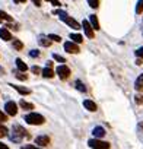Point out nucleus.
I'll use <instances>...</instances> for the list:
<instances>
[{"mask_svg": "<svg viewBox=\"0 0 143 149\" xmlns=\"http://www.w3.org/2000/svg\"><path fill=\"white\" fill-rule=\"evenodd\" d=\"M24 137H29V133L19 124H13L12 127V134H10V140L15 143H21Z\"/></svg>", "mask_w": 143, "mask_h": 149, "instance_id": "nucleus-1", "label": "nucleus"}, {"mask_svg": "<svg viewBox=\"0 0 143 149\" xmlns=\"http://www.w3.org/2000/svg\"><path fill=\"white\" fill-rule=\"evenodd\" d=\"M25 121H26L28 124H32V126H41V124H44L45 118H44L41 114L29 113V114H26V116H25Z\"/></svg>", "mask_w": 143, "mask_h": 149, "instance_id": "nucleus-2", "label": "nucleus"}, {"mask_svg": "<svg viewBox=\"0 0 143 149\" xmlns=\"http://www.w3.org/2000/svg\"><path fill=\"white\" fill-rule=\"evenodd\" d=\"M56 13H57V15L60 16V19H61L63 22H66V24H67V25H69L70 28H75V29H81V25H79V24H78V22H76V21L73 19V18H70V16H69V15H67V13H66L64 10H60V12H56Z\"/></svg>", "mask_w": 143, "mask_h": 149, "instance_id": "nucleus-3", "label": "nucleus"}, {"mask_svg": "<svg viewBox=\"0 0 143 149\" xmlns=\"http://www.w3.org/2000/svg\"><path fill=\"white\" fill-rule=\"evenodd\" d=\"M88 145H89V148H95V149H108V148H110V143H108V142H102V140H99L98 137L91 139V140L88 142Z\"/></svg>", "mask_w": 143, "mask_h": 149, "instance_id": "nucleus-4", "label": "nucleus"}, {"mask_svg": "<svg viewBox=\"0 0 143 149\" xmlns=\"http://www.w3.org/2000/svg\"><path fill=\"white\" fill-rule=\"evenodd\" d=\"M57 74H58V78L61 81H66L69 76H70V69L66 66V64H60L57 67Z\"/></svg>", "mask_w": 143, "mask_h": 149, "instance_id": "nucleus-5", "label": "nucleus"}, {"mask_svg": "<svg viewBox=\"0 0 143 149\" xmlns=\"http://www.w3.org/2000/svg\"><path fill=\"white\" fill-rule=\"evenodd\" d=\"M5 110H6V114L8 116H16L18 114V107L13 101H8L5 104Z\"/></svg>", "mask_w": 143, "mask_h": 149, "instance_id": "nucleus-6", "label": "nucleus"}, {"mask_svg": "<svg viewBox=\"0 0 143 149\" xmlns=\"http://www.w3.org/2000/svg\"><path fill=\"white\" fill-rule=\"evenodd\" d=\"M64 50L67 51V53H70V54H78L81 50H79V47H78V44L76 42H73V41H69V42H64Z\"/></svg>", "mask_w": 143, "mask_h": 149, "instance_id": "nucleus-7", "label": "nucleus"}, {"mask_svg": "<svg viewBox=\"0 0 143 149\" xmlns=\"http://www.w3.org/2000/svg\"><path fill=\"white\" fill-rule=\"evenodd\" d=\"M82 26H83V31H85L86 37H88V38H94V28H92L91 22H89V21H83Z\"/></svg>", "mask_w": 143, "mask_h": 149, "instance_id": "nucleus-8", "label": "nucleus"}, {"mask_svg": "<svg viewBox=\"0 0 143 149\" xmlns=\"http://www.w3.org/2000/svg\"><path fill=\"white\" fill-rule=\"evenodd\" d=\"M35 143L40 145V146H42V148H45V146L50 145V137L45 136V134H41V136H38V137L35 139Z\"/></svg>", "mask_w": 143, "mask_h": 149, "instance_id": "nucleus-9", "label": "nucleus"}, {"mask_svg": "<svg viewBox=\"0 0 143 149\" xmlns=\"http://www.w3.org/2000/svg\"><path fill=\"white\" fill-rule=\"evenodd\" d=\"M0 38L3 41H10L12 40V34L9 32L8 28H0Z\"/></svg>", "mask_w": 143, "mask_h": 149, "instance_id": "nucleus-10", "label": "nucleus"}, {"mask_svg": "<svg viewBox=\"0 0 143 149\" xmlns=\"http://www.w3.org/2000/svg\"><path fill=\"white\" fill-rule=\"evenodd\" d=\"M92 134H94L95 137H98V139H102V137L107 134V132H105V129H104V127H94Z\"/></svg>", "mask_w": 143, "mask_h": 149, "instance_id": "nucleus-11", "label": "nucleus"}, {"mask_svg": "<svg viewBox=\"0 0 143 149\" xmlns=\"http://www.w3.org/2000/svg\"><path fill=\"white\" fill-rule=\"evenodd\" d=\"M83 107L88 110V111H96V104L94 102V101H91V100H85L83 101Z\"/></svg>", "mask_w": 143, "mask_h": 149, "instance_id": "nucleus-12", "label": "nucleus"}, {"mask_svg": "<svg viewBox=\"0 0 143 149\" xmlns=\"http://www.w3.org/2000/svg\"><path fill=\"white\" fill-rule=\"evenodd\" d=\"M13 89H16L21 95H29L31 94V91L28 89V88H24V86H19V85H10Z\"/></svg>", "mask_w": 143, "mask_h": 149, "instance_id": "nucleus-13", "label": "nucleus"}, {"mask_svg": "<svg viewBox=\"0 0 143 149\" xmlns=\"http://www.w3.org/2000/svg\"><path fill=\"white\" fill-rule=\"evenodd\" d=\"M89 22H91V25H92V28H94L95 31L101 29V28H99V22H98V18H96L95 15H91V16H89Z\"/></svg>", "mask_w": 143, "mask_h": 149, "instance_id": "nucleus-14", "label": "nucleus"}, {"mask_svg": "<svg viewBox=\"0 0 143 149\" xmlns=\"http://www.w3.org/2000/svg\"><path fill=\"white\" fill-rule=\"evenodd\" d=\"M38 42H40L42 47H50V45H51V41H50V38H48V37H45V35H40V38H38Z\"/></svg>", "mask_w": 143, "mask_h": 149, "instance_id": "nucleus-15", "label": "nucleus"}, {"mask_svg": "<svg viewBox=\"0 0 143 149\" xmlns=\"http://www.w3.org/2000/svg\"><path fill=\"white\" fill-rule=\"evenodd\" d=\"M41 74H42V76L44 78H48V79H51V78H54V72H53V69L51 67H45L42 72H41Z\"/></svg>", "mask_w": 143, "mask_h": 149, "instance_id": "nucleus-16", "label": "nucleus"}, {"mask_svg": "<svg viewBox=\"0 0 143 149\" xmlns=\"http://www.w3.org/2000/svg\"><path fill=\"white\" fill-rule=\"evenodd\" d=\"M16 67H18L21 72H26V70H28L26 63H25L24 60H21V58H16Z\"/></svg>", "mask_w": 143, "mask_h": 149, "instance_id": "nucleus-17", "label": "nucleus"}, {"mask_svg": "<svg viewBox=\"0 0 143 149\" xmlns=\"http://www.w3.org/2000/svg\"><path fill=\"white\" fill-rule=\"evenodd\" d=\"M134 88L137 91H143V73L140 74V76L136 79V84H134Z\"/></svg>", "mask_w": 143, "mask_h": 149, "instance_id": "nucleus-18", "label": "nucleus"}, {"mask_svg": "<svg viewBox=\"0 0 143 149\" xmlns=\"http://www.w3.org/2000/svg\"><path fill=\"white\" fill-rule=\"evenodd\" d=\"M70 40L73 42H76V44H81L83 41V37L81 34H70Z\"/></svg>", "mask_w": 143, "mask_h": 149, "instance_id": "nucleus-19", "label": "nucleus"}, {"mask_svg": "<svg viewBox=\"0 0 143 149\" xmlns=\"http://www.w3.org/2000/svg\"><path fill=\"white\" fill-rule=\"evenodd\" d=\"M2 21H8V22H12L13 21V18L12 16H9L6 12H3V10H0V22Z\"/></svg>", "mask_w": 143, "mask_h": 149, "instance_id": "nucleus-20", "label": "nucleus"}, {"mask_svg": "<svg viewBox=\"0 0 143 149\" xmlns=\"http://www.w3.org/2000/svg\"><path fill=\"white\" fill-rule=\"evenodd\" d=\"M19 105H21L24 110H34V105H32V104H29V102H26L25 100H22V101L19 102Z\"/></svg>", "mask_w": 143, "mask_h": 149, "instance_id": "nucleus-21", "label": "nucleus"}, {"mask_svg": "<svg viewBox=\"0 0 143 149\" xmlns=\"http://www.w3.org/2000/svg\"><path fill=\"white\" fill-rule=\"evenodd\" d=\"M75 85H76V89H78V91H81V92H86V86L83 85V82L76 81V82H75Z\"/></svg>", "mask_w": 143, "mask_h": 149, "instance_id": "nucleus-22", "label": "nucleus"}, {"mask_svg": "<svg viewBox=\"0 0 143 149\" xmlns=\"http://www.w3.org/2000/svg\"><path fill=\"white\" fill-rule=\"evenodd\" d=\"M13 48H15V50H18V51H21V50L24 48L22 41H19V40H13Z\"/></svg>", "mask_w": 143, "mask_h": 149, "instance_id": "nucleus-23", "label": "nucleus"}, {"mask_svg": "<svg viewBox=\"0 0 143 149\" xmlns=\"http://www.w3.org/2000/svg\"><path fill=\"white\" fill-rule=\"evenodd\" d=\"M24 73H25V72H21V70H19V72H16V73H15V76H16L19 81H26V79H28V76H26V74H24Z\"/></svg>", "mask_w": 143, "mask_h": 149, "instance_id": "nucleus-24", "label": "nucleus"}, {"mask_svg": "<svg viewBox=\"0 0 143 149\" xmlns=\"http://www.w3.org/2000/svg\"><path fill=\"white\" fill-rule=\"evenodd\" d=\"M88 5H89L91 8L96 9V8L99 6V0H88Z\"/></svg>", "mask_w": 143, "mask_h": 149, "instance_id": "nucleus-25", "label": "nucleus"}, {"mask_svg": "<svg viewBox=\"0 0 143 149\" xmlns=\"http://www.w3.org/2000/svg\"><path fill=\"white\" fill-rule=\"evenodd\" d=\"M5 136H8V129L0 123V137H5Z\"/></svg>", "mask_w": 143, "mask_h": 149, "instance_id": "nucleus-26", "label": "nucleus"}, {"mask_svg": "<svg viewBox=\"0 0 143 149\" xmlns=\"http://www.w3.org/2000/svg\"><path fill=\"white\" fill-rule=\"evenodd\" d=\"M48 38L53 40V41H56V42H60V41H61V37H58V35H56V34H50Z\"/></svg>", "mask_w": 143, "mask_h": 149, "instance_id": "nucleus-27", "label": "nucleus"}, {"mask_svg": "<svg viewBox=\"0 0 143 149\" xmlns=\"http://www.w3.org/2000/svg\"><path fill=\"white\" fill-rule=\"evenodd\" d=\"M142 10H143V0H139L137 8H136V12H137V13H142Z\"/></svg>", "mask_w": 143, "mask_h": 149, "instance_id": "nucleus-28", "label": "nucleus"}, {"mask_svg": "<svg viewBox=\"0 0 143 149\" xmlns=\"http://www.w3.org/2000/svg\"><path fill=\"white\" fill-rule=\"evenodd\" d=\"M53 57H54V60H57V61H60V63H66V58L61 57V56H58V54H54Z\"/></svg>", "mask_w": 143, "mask_h": 149, "instance_id": "nucleus-29", "label": "nucleus"}, {"mask_svg": "<svg viewBox=\"0 0 143 149\" xmlns=\"http://www.w3.org/2000/svg\"><path fill=\"white\" fill-rule=\"evenodd\" d=\"M5 121H8V116L0 111V123H5Z\"/></svg>", "mask_w": 143, "mask_h": 149, "instance_id": "nucleus-30", "label": "nucleus"}, {"mask_svg": "<svg viewBox=\"0 0 143 149\" xmlns=\"http://www.w3.org/2000/svg\"><path fill=\"white\" fill-rule=\"evenodd\" d=\"M29 56H31V57H38V56H40V51H38V50H31V51H29Z\"/></svg>", "mask_w": 143, "mask_h": 149, "instance_id": "nucleus-31", "label": "nucleus"}, {"mask_svg": "<svg viewBox=\"0 0 143 149\" xmlns=\"http://www.w3.org/2000/svg\"><path fill=\"white\" fill-rule=\"evenodd\" d=\"M31 70H32V73H35V74H40V73L42 72V70H41V69H40L38 66H34V67H32Z\"/></svg>", "mask_w": 143, "mask_h": 149, "instance_id": "nucleus-32", "label": "nucleus"}, {"mask_svg": "<svg viewBox=\"0 0 143 149\" xmlns=\"http://www.w3.org/2000/svg\"><path fill=\"white\" fill-rule=\"evenodd\" d=\"M136 56L143 58V47H140V48H137V50H136Z\"/></svg>", "mask_w": 143, "mask_h": 149, "instance_id": "nucleus-33", "label": "nucleus"}, {"mask_svg": "<svg viewBox=\"0 0 143 149\" xmlns=\"http://www.w3.org/2000/svg\"><path fill=\"white\" fill-rule=\"evenodd\" d=\"M136 102L137 104H143V95H136Z\"/></svg>", "mask_w": 143, "mask_h": 149, "instance_id": "nucleus-34", "label": "nucleus"}, {"mask_svg": "<svg viewBox=\"0 0 143 149\" xmlns=\"http://www.w3.org/2000/svg\"><path fill=\"white\" fill-rule=\"evenodd\" d=\"M24 149H35V146H32V145H25V146H22Z\"/></svg>", "mask_w": 143, "mask_h": 149, "instance_id": "nucleus-35", "label": "nucleus"}, {"mask_svg": "<svg viewBox=\"0 0 143 149\" xmlns=\"http://www.w3.org/2000/svg\"><path fill=\"white\" fill-rule=\"evenodd\" d=\"M34 2V5H37V6H41V0H32Z\"/></svg>", "mask_w": 143, "mask_h": 149, "instance_id": "nucleus-36", "label": "nucleus"}, {"mask_svg": "<svg viewBox=\"0 0 143 149\" xmlns=\"http://www.w3.org/2000/svg\"><path fill=\"white\" fill-rule=\"evenodd\" d=\"M0 149H8V145H5V143L0 142Z\"/></svg>", "mask_w": 143, "mask_h": 149, "instance_id": "nucleus-37", "label": "nucleus"}, {"mask_svg": "<svg viewBox=\"0 0 143 149\" xmlns=\"http://www.w3.org/2000/svg\"><path fill=\"white\" fill-rule=\"evenodd\" d=\"M13 2H15V3H25L26 0H13Z\"/></svg>", "mask_w": 143, "mask_h": 149, "instance_id": "nucleus-38", "label": "nucleus"}, {"mask_svg": "<svg viewBox=\"0 0 143 149\" xmlns=\"http://www.w3.org/2000/svg\"><path fill=\"white\" fill-rule=\"evenodd\" d=\"M0 74H5V69L3 67H0Z\"/></svg>", "mask_w": 143, "mask_h": 149, "instance_id": "nucleus-39", "label": "nucleus"}]
</instances>
